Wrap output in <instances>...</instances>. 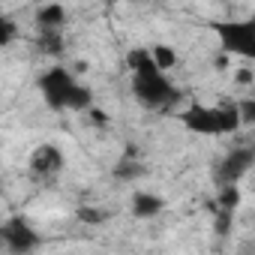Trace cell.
Instances as JSON below:
<instances>
[{
  "label": "cell",
  "instance_id": "6da1fadb",
  "mask_svg": "<svg viewBox=\"0 0 255 255\" xmlns=\"http://www.w3.org/2000/svg\"><path fill=\"white\" fill-rule=\"evenodd\" d=\"M126 66L132 69V96L147 111H171L180 105L183 93L168 78L165 69H159L153 48H132L126 54Z\"/></svg>",
  "mask_w": 255,
  "mask_h": 255
},
{
  "label": "cell",
  "instance_id": "7a4b0ae2",
  "mask_svg": "<svg viewBox=\"0 0 255 255\" xmlns=\"http://www.w3.org/2000/svg\"><path fill=\"white\" fill-rule=\"evenodd\" d=\"M39 93L45 99L48 108L54 111H90L93 108V93L87 84L78 81L75 72H69L66 66H48L39 75Z\"/></svg>",
  "mask_w": 255,
  "mask_h": 255
},
{
  "label": "cell",
  "instance_id": "3957f363",
  "mask_svg": "<svg viewBox=\"0 0 255 255\" xmlns=\"http://www.w3.org/2000/svg\"><path fill=\"white\" fill-rule=\"evenodd\" d=\"M180 123L195 135H234L243 126L240 105H192L180 111Z\"/></svg>",
  "mask_w": 255,
  "mask_h": 255
},
{
  "label": "cell",
  "instance_id": "277c9868",
  "mask_svg": "<svg viewBox=\"0 0 255 255\" xmlns=\"http://www.w3.org/2000/svg\"><path fill=\"white\" fill-rule=\"evenodd\" d=\"M213 33L219 39V48L228 57H240L246 63H255V12L246 18L213 21Z\"/></svg>",
  "mask_w": 255,
  "mask_h": 255
},
{
  "label": "cell",
  "instance_id": "5b68a950",
  "mask_svg": "<svg viewBox=\"0 0 255 255\" xmlns=\"http://www.w3.org/2000/svg\"><path fill=\"white\" fill-rule=\"evenodd\" d=\"M0 243H3V249H9L12 255H27L42 243V237L21 216H9V219H3V225H0Z\"/></svg>",
  "mask_w": 255,
  "mask_h": 255
},
{
  "label": "cell",
  "instance_id": "8992f818",
  "mask_svg": "<svg viewBox=\"0 0 255 255\" xmlns=\"http://www.w3.org/2000/svg\"><path fill=\"white\" fill-rule=\"evenodd\" d=\"M255 165V147H234L231 153H225L216 168H213V183L225 186V183H240L249 168Z\"/></svg>",
  "mask_w": 255,
  "mask_h": 255
},
{
  "label": "cell",
  "instance_id": "52a82bcc",
  "mask_svg": "<svg viewBox=\"0 0 255 255\" xmlns=\"http://www.w3.org/2000/svg\"><path fill=\"white\" fill-rule=\"evenodd\" d=\"M63 165H66V156H63V150H60L57 144H39V147L30 153V171H33L36 177H42V180L57 177V174L63 171Z\"/></svg>",
  "mask_w": 255,
  "mask_h": 255
},
{
  "label": "cell",
  "instance_id": "ba28073f",
  "mask_svg": "<svg viewBox=\"0 0 255 255\" xmlns=\"http://www.w3.org/2000/svg\"><path fill=\"white\" fill-rule=\"evenodd\" d=\"M162 210H165V198H162V195L147 192V189H141V192L132 195V216H135V219H153V216H159Z\"/></svg>",
  "mask_w": 255,
  "mask_h": 255
},
{
  "label": "cell",
  "instance_id": "9c48e42d",
  "mask_svg": "<svg viewBox=\"0 0 255 255\" xmlns=\"http://www.w3.org/2000/svg\"><path fill=\"white\" fill-rule=\"evenodd\" d=\"M66 24V6L51 0V3H42L36 9V27L39 30H60Z\"/></svg>",
  "mask_w": 255,
  "mask_h": 255
},
{
  "label": "cell",
  "instance_id": "30bf717a",
  "mask_svg": "<svg viewBox=\"0 0 255 255\" xmlns=\"http://www.w3.org/2000/svg\"><path fill=\"white\" fill-rule=\"evenodd\" d=\"M144 171H147V168H144V162H141L138 156H132V153H129V156H123V159L114 165V177H117V180H123V183H132V180L144 177Z\"/></svg>",
  "mask_w": 255,
  "mask_h": 255
},
{
  "label": "cell",
  "instance_id": "8fae6325",
  "mask_svg": "<svg viewBox=\"0 0 255 255\" xmlns=\"http://www.w3.org/2000/svg\"><path fill=\"white\" fill-rule=\"evenodd\" d=\"M36 48H39L45 57H60V54H63V36H60V30H39Z\"/></svg>",
  "mask_w": 255,
  "mask_h": 255
},
{
  "label": "cell",
  "instance_id": "7c38bea8",
  "mask_svg": "<svg viewBox=\"0 0 255 255\" xmlns=\"http://www.w3.org/2000/svg\"><path fill=\"white\" fill-rule=\"evenodd\" d=\"M153 57H156V63H159V69H165V72H171L177 63H180V57H177V51L171 48V45H165V42H159V45H153Z\"/></svg>",
  "mask_w": 255,
  "mask_h": 255
},
{
  "label": "cell",
  "instance_id": "4fadbf2b",
  "mask_svg": "<svg viewBox=\"0 0 255 255\" xmlns=\"http://www.w3.org/2000/svg\"><path fill=\"white\" fill-rule=\"evenodd\" d=\"M0 42H3V45H12L15 42V21L12 18L0 21Z\"/></svg>",
  "mask_w": 255,
  "mask_h": 255
},
{
  "label": "cell",
  "instance_id": "5bb4252c",
  "mask_svg": "<svg viewBox=\"0 0 255 255\" xmlns=\"http://www.w3.org/2000/svg\"><path fill=\"white\" fill-rule=\"evenodd\" d=\"M237 105H240L243 123H255V96H252V99H243V102H237Z\"/></svg>",
  "mask_w": 255,
  "mask_h": 255
},
{
  "label": "cell",
  "instance_id": "9a60e30c",
  "mask_svg": "<svg viewBox=\"0 0 255 255\" xmlns=\"http://www.w3.org/2000/svg\"><path fill=\"white\" fill-rule=\"evenodd\" d=\"M252 78H255V75H252V69H249V66H243V69H237V72H234V81H237V84H252Z\"/></svg>",
  "mask_w": 255,
  "mask_h": 255
},
{
  "label": "cell",
  "instance_id": "2e32d148",
  "mask_svg": "<svg viewBox=\"0 0 255 255\" xmlns=\"http://www.w3.org/2000/svg\"><path fill=\"white\" fill-rule=\"evenodd\" d=\"M78 216H81L84 222H102V219H105L99 210H78Z\"/></svg>",
  "mask_w": 255,
  "mask_h": 255
}]
</instances>
